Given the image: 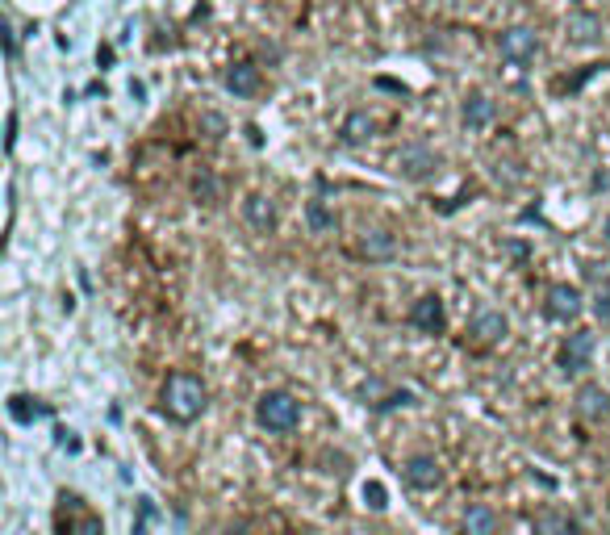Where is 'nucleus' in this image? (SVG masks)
I'll return each mask as SVG.
<instances>
[{
  "mask_svg": "<svg viewBox=\"0 0 610 535\" xmlns=\"http://www.w3.org/2000/svg\"><path fill=\"white\" fill-rule=\"evenodd\" d=\"M9 414L17 418V423H34V418H46V414H51V406H42L38 398H26V393H13V398H9Z\"/></svg>",
  "mask_w": 610,
  "mask_h": 535,
  "instance_id": "nucleus-19",
  "label": "nucleus"
},
{
  "mask_svg": "<svg viewBox=\"0 0 610 535\" xmlns=\"http://www.w3.org/2000/svg\"><path fill=\"white\" fill-rule=\"evenodd\" d=\"M222 535H243V531H222Z\"/></svg>",
  "mask_w": 610,
  "mask_h": 535,
  "instance_id": "nucleus-29",
  "label": "nucleus"
},
{
  "mask_svg": "<svg viewBox=\"0 0 610 535\" xmlns=\"http://www.w3.org/2000/svg\"><path fill=\"white\" fill-rule=\"evenodd\" d=\"M243 222L251 230H260V235H272V230H276V201L264 197V193L243 197Z\"/></svg>",
  "mask_w": 610,
  "mask_h": 535,
  "instance_id": "nucleus-15",
  "label": "nucleus"
},
{
  "mask_svg": "<svg viewBox=\"0 0 610 535\" xmlns=\"http://www.w3.org/2000/svg\"><path fill=\"white\" fill-rule=\"evenodd\" d=\"M402 473H406V485H410V490H435V485L443 481V469H439L435 456H410Z\"/></svg>",
  "mask_w": 610,
  "mask_h": 535,
  "instance_id": "nucleus-16",
  "label": "nucleus"
},
{
  "mask_svg": "<svg viewBox=\"0 0 610 535\" xmlns=\"http://www.w3.org/2000/svg\"><path fill=\"white\" fill-rule=\"evenodd\" d=\"M364 506H368V510H385V506H389V494H385L381 481H368V485H364Z\"/></svg>",
  "mask_w": 610,
  "mask_h": 535,
  "instance_id": "nucleus-22",
  "label": "nucleus"
},
{
  "mask_svg": "<svg viewBox=\"0 0 610 535\" xmlns=\"http://www.w3.org/2000/svg\"><path fill=\"white\" fill-rule=\"evenodd\" d=\"M602 34H606L602 17L590 13V9H573V13L565 17V38L577 42V46H594V42H602Z\"/></svg>",
  "mask_w": 610,
  "mask_h": 535,
  "instance_id": "nucleus-11",
  "label": "nucleus"
},
{
  "mask_svg": "<svg viewBox=\"0 0 610 535\" xmlns=\"http://www.w3.org/2000/svg\"><path fill=\"white\" fill-rule=\"evenodd\" d=\"M573 410H577V418H585V423H610V393L598 381L581 385L577 398H573Z\"/></svg>",
  "mask_w": 610,
  "mask_h": 535,
  "instance_id": "nucleus-9",
  "label": "nucleus"
},
{
  "mask_svg": "<svg viewBox=\"0 0 610 535\" xmlns=\"http://www.w3.org/2000/svg\"><path fill=\"white\" fill-rule=\"evenodd\" d=\"M193 197H197L201 205H218V201H222V184H218V176L201 168V172L193 176Z\"/></svg>",
  "mask_w": 610,
  "mask_h": 535,
  "instance_id": "nucleus-21",
  "label": "nucleus"
},
{
  "mask_svg": "<svg viewBox=\"0 0 610 535\" xmlns=\"http://www.w3.org/2000/svg\"><path fill=\"white\" fill-rule=\"evenodd\" d=\"M222 88L230 92L234 101H251V97H260V88H264V72H260V67H255L251 59H239V63H230V67H226Z\"/></svg>",
  "mask_w": 610,
  "mask_h": 535,
  "instance_id": "nucleus-7",
  "label": "nucleus"
},
{
  "mask_svg": "<svg viewBox=\"0 0 610 535\" xmlns=\"http://www.w3.org/2000/svg\"><path fill=\"white\" fill-rule=\"evenodd\" d=\"M531 531L535 535H577L581 523L569 515V510H556V506H544L539 515L531 519Z\"/></svg>",
  "mask_w": 610,
  "mask_h": 535,
  "instance_id": "nucleus-17",
  "label": "nucleus"
},
{
  "mask_svg": "<svg viewBox=\"0 0 610 535\" xmlns=\"http://www.w3.org/2000/svg\"><path fill=\"white\" fill-rule=\"evenodd\" d=\"M201 130L209 138H226V118H222V113H201Z\"/></svg>",
  "mask_w": 610,
  "mask_h": 535,
  "instance_id": "nucleus-23",
  "label": "nucleus"
},
{
  "mask_svg": "<svg viewBox=\"0 0 610 535\" xmlns=\"http://www.w3.org/2000/svg\"><path fill=\"white\" fill-rule=\"evenodd\" d=\"M498 118V105L485 97V92H468V97L460 101V122L464 130H489Z\"/></svg>",
  "mask_w": 610,
  "mask_h": 535,
  "instance_id": "nucleus-13",
  "label": "nucleus"
},
{
  "mask_svg": "<svg viewBox=\"0 0 610 535\" xmlns=\"http://www.w3.org/2000/svg\"><path fill=\"white\" fill-rule=\"evenodd\" d=\"M5 51L17 55V34H13V26H5Z\"/></svg>",
  "mask_w": 610,
  "mask_h": 535,
  "instance_id": "nucleus-26",
  "label": "nucleus"
},
{
  "mask_svg": "<svg viewBox=\"0 0 610 535\" xmlns=\"http://www.w3.org/2000/svg\"><path fill=\"white\" fill-rule=\"evenodd\" d=\"M159 406L163 414L172 418V423H197L209 406V389L201 377L193 372H172L168 381H163V393H159Z\"/></svg>",
  "mask_w": 610,
  "mask_h": 535,
  "instance_id": "nucleus-1",
  "label": "nucleus"
},
{
  "mask_svg": "<svg viewBox=\"0 0 610 535\" xmlns=\"http://www.w3.org/2000/svg\"><path fill=\"white\" fill-rule=\"evenodd\" d=\"M393 172L402 176V180L422 184V180H431L439 172V155L427 143H406L402 151H397V159H393Z\"/></svg>",
  "mask_w": 610,
  "mask_h": 535,
  "instance_id": "nucleus-4",
  "label": "nucleus"
},
{
  "mask_svg": "<svg viewBox=\"0 0 610 535\" xmlns=\"http://www.w3.org/2000/svg\"><path fill=\"white\" fill-rule=\"evenodd\" d=\"M255 423L272 435H289L301 427V402L285 389H272L260 398V406H255Z\"/></svg>",
  "mask_w": 610,
  "mask_h": 535,
  "instance_id": "nucleus-2",
  "label": "nucleus"
},
{
  "mask_svg": "<svg viewBox=\"0 0 610 535\" xmlns=\"http://www.w3.org/2000/svg\"><path fill=\"white\" fill-rule=\"evenodd\" d=\"M17 147V118H9V151Z\"/></svg>",
  "mask_w": 610,
  "mask_h": 535,
  "instance_id": "nucleus-27",
  "label": "nucleus"
},
{
  "mask_svg": "<svg viewBox=\"0 0 610 535\" xmlns=\"http://www.w3.org/2000/svg\"><path fill=\"white\" fill-rule=\"evenodd\" d=\"M602 239H606V243H610V218H606V226H602Z\"/></svg>",
  "mask_w": 610,
  "mask_h": 535,
  "instance_id": "nucleus-28",
  "label": "nucleus"
},
{
  "mask_svg": "<svg viewBox=\"0 0 610 535\" xmlns=\"http://www.w3.org/2000/svg\"><path fill=\"white\" fill-rule=\"evenodd\" d=\"M506 331H510V322H506L502 310H481L473 318V331H468V335H473L477 347H498L506 339Z\"/></svg>",
  "mask_w": 610,
  "mask_h": 535,
  "instance_id": "nucleus-14",
  "label": "nucleus"
},
{
  "mask_svg": "<svg viewBox=\"0 0 610 535\" xmlns=\"http://www.w3.org/2000/svg\"><path fill=\"white\" fill-rule=\"evenodd\" d=\"M594 360V331H573L565 343H560L556 352V368L565 372V377H577V372H585Z\"/></svg>",
  "mask_w": 610,
  "mask_h": 535,
  "instance_id": "nucleus-5",
  "label": "nucleus"
},
{
  "mask_svg": "<svg viewBox=\"0 0 610 535\" xmlns=\"http://www.w3.org/2000/svg\"><path fill=\"white\" fill-rule=\"evenodd\" d=\"M305 222H310V230H314V235H331V230L339 226L335 222V214H331V209H326V201H310V205H305Z\"/></svg>",
  "mask_w": 610,
  "mask_h": 535,
  "instance_id": "nucleus-20",
  "label": "nucleus"
},
{
  "mask_svg": "<svg viewBox=\"0 0 610 535\" xmlns=\"http://www.w3.org/2000/svg\"><path fill=\"white\" fill-rule=\"evenodd\" d=\"M397 406H414V393L410 389H402V393H389L385 402H377V410L385 414V410H397Z\"/></svg>",
  "mask_w": 610,
  "mask_h": 535,
  "instance_id": "nucleus-24",
  "label": "nucleus"
},
{
  "mask_svg": "<svg viewBox=\"0 0 610 535\" xmlns=\"http://www.w3.org/2000/svg\"><path fill=\"white\" fill-rule=\"evenodd\" d=\"M581 310H585V297H581V289L569 285V281H556V285L548 289V297H544V314H548L552 322H577Z\"/></svg>",
  "mask_w": 610,
  "mask_h": 535,
  "instance_id": "nucleus-6",
  "label": "nucleus"
},
{
  "mask_svg": "<svg viewBox=\"0 0 610 535\" xmlns=\"http://www.w3.org/2000/svg\"><path fill=\"white\" fill-rule=\"evenodd\" d=\"M539 51H544V42H539V34L531 26H506L498 34V55L510 63V67H527L539 59Z\"/></svg>",
  "mask_w": 610,
  "mask_h": 535,
  "instance_id": "nucleus-3",
  "label": "nucleus"
},
{
  "mask_svg": "<svg viewBox=\"0 0 610 535\" xmlns=\"http://www.w3.org/2000/svg\"><path fill=\"white\" fill-rule=\"evenodd\" d=\"M377 138V118H372L368 109H351L347 118L339 122V143L343 147H364Z\"/></svg>",
  "mask_w": 610,
  "mask_h": 535,
  "instance_id": "nucleus-12",
  "label": "nucleus"
},
{
  "mask_svg": "<svg viewBox=\"0 0 610 535\" xmlns=\"http://www.w3.org/2000/svg\"><path fill=\"white\" fill-rule=\"evenodd\" d=\"M410 327L422 331V335H439L443 327H448V310H443V301L435 293L418 297L414 306H410Z\"/></svg>",
  "mask_w": 610,
  "mask_h": 535,
  "instance_id": "nucleus-10",
  "label": "nucleus"
},
{
  "mask_svg": "<svg viewBox=\"0 0 610 535\" xmlns=\"http://www.w3.org/2000/svg\"><path fill=\"white\" fill-rule=\"evenodd\" d=\"M464 535H498V510L485 502H473L464 510Z\"/></svg>",
  "mask_w": 610,
  "mask_h": 535,
  "instance_id": "nucleus-18",
  "label": "nucleus"
},
{
  "mask_svg": "<svg viewBox=\"0 0 610 535\" xmlns=\"http://www.w3.org/2000/svg\"><path fill=\"white\" fill-rule=\"evenodd\" d=\"M594 318L602 322V327H610V289H602V293L594 297Z\"/></svg>",
  "mask_w": 610,
  "mask_h": 535,
  "instance_id": "nucleus-25",
  "label": "nucleus"
},
{
  "mask_svg": "<svg viewBox=\"0 0 610 535\" xmlns=\"http://www.w3.org/2000/svg\"><path fill=\"white\" fill-rule=\"evenodd\" d=\"M356 251L364 255L368 264H381V260H393L397 255V235L385 226H364L360 239H356Z\"/></svg>",
  "mask_w": 610,
  "mask_h": 535,
  "instance_id": "nucleus-8",
  "label": "nucleus"
}]
</instances>
